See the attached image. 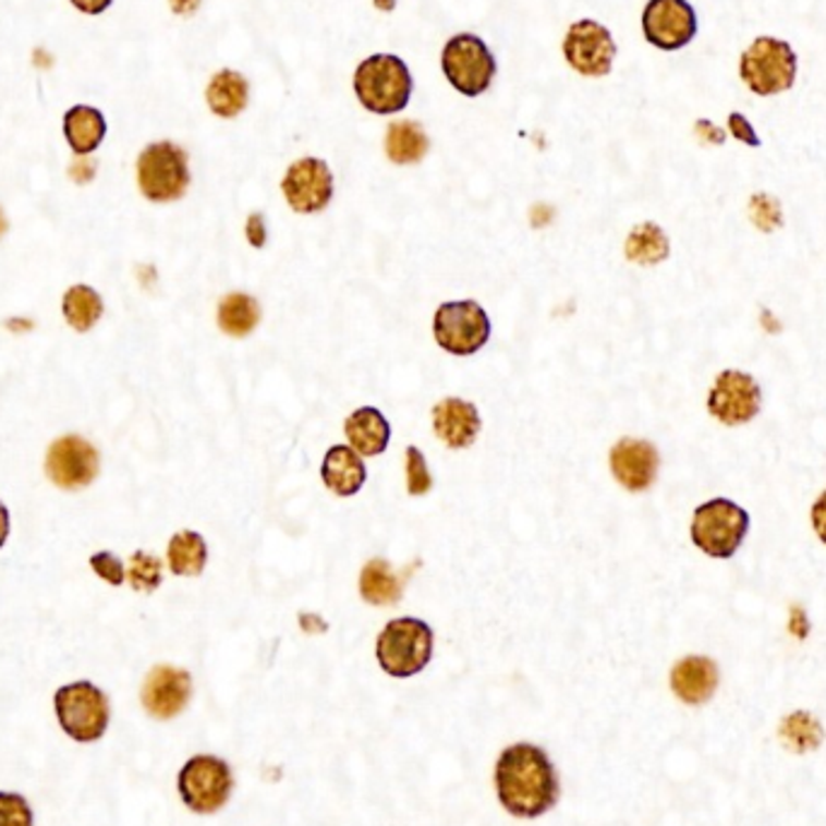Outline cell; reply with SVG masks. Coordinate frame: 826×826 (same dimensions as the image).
<instances>
[{
	"label": "cell",
	"instance_id": "5b68a950",
	"mask_svg": "<svg viewBox=\"0 0 826 826\" xmlns=\"http://www.w3.org/2000/svg\"><path fill=\"white\" fill-rule=\"evenodd\" d=\"M750 532V512L728 498H713L696 508L691 542L710 558H732Z\"/></svg>",
	"mask_w": 826,
	"mask_h": 826
},
{
	"label": "cell",
	"instance_id": "277c9868",
	"mask_svg": "<svg viewBox=\"0 0 826 826\" xmlns=\"http://www.w3.org/2000/svg\"><path fill=\"white\" fill-rule=\"evenodd\" d=\"M740 75L758 97L780 95L795 85L798 56L784 39L758 37L742 53Z\"/></svg>",
	"mask_w": 826,
	"mask_h": 826
},
{
	"label": "cell",
	"instance_id": "e0dca14e",
	"mask_svg": "<svg viewBox=\"0 0 826 826\" xmlns=\"http://www.w3.org/2000/svg\"><path fill=\"white\" fill-rule=\"evenodd\" d=\"M609 466L614 478H617L623 488L633 490V494H641V490L653 486L657 466H660V454H657L651 442L623 438L611 448Z\"/></svg>",
	"mask_w": 826,
	"mask_h": 826
},
{
	"label": "cell",
	"instance_id": "4316f807",
	"mask_svg": "<svg viewBox=\"0 0 826 826\" xmlns=\"http://www.w3.org/2000/svg\"><path fill=\"white\" fill-rule=\"evenodd\" d=\"M206 558H208L206 542L201 534L192 530L174 534L170 546H167V561H170L174 575H198L201 571H204Z\"/></svg>",
	"mask_w": 826,
	"mask_h": 826
},
{
	"label": "cell",
	"instance_id": "d590c367",
	"mask_svg": "<svg viewBox=\"0 0 826 826\" xmlns=\"http://www.w3.org/2000/svg\"><path fill=\"white\" fill-rule=\"evenodd\" d=\"M728 126H730V133L732 136L744 143V145H752V148H758L762 145V138L756 136L754 126L750 124V119H746L744 114H740V111H732L730 119H728Z\"/></svg>",
	"mask_w": 826,
	"mask_h": 826
},
{
	"label": "cell",
	"instance_id": "d6986e66",
	"mask_svg": "<svg viewBox=\"0 0 826 826\" xmlns=\"http://www.w3.org/2000/svg\"><path fill=\"white\" fill-rule=\"evenodd\" d=\"M669 684H672L677 699H682L689 706H701L716 694L718 665L703 655H689L675 665Z\"/></svg>",
	"mask_w": 826,
	"mask_h": 826
},
{
	"label": "cell",
	"instance_id": "4dcf8cb0",
	"mask_svg": "<svg viewBox=\"0 0 826 826\" xmlns=\"http://www.w3.org/2000/svg\"><path fill=\"white\" fill-rule=\"evenodd\" d=\"M129 580L131 585L141 590V593H153L158 590L162 583V563L160 558H155L145 551H136L131 556V568H129Z\"/></svg>",
	"mask_w": 826,
	"mask_h": 826
},
{
	"label": "cell",
	"instance_id": "60d3db41",
	"mask_svg": "<svg viewBox=\"0 0 826 826\" xmlns=\"http://www.w3.org/2000/svg\"><path fill=\"white\" fill-rule=\"evenodd\" d=\"M170 5L177 15H192L201 5V0H170Z\"/></svg>",
	"mask_w": 826,
	"mask_h": 826
},
{
	"label": "cell",
	"instance_id": "2e32d148",
	"mask_svg": "<svg viewBox=\"0 0 826 826\" xmlns=\"http://www.w3.org/2000/svg\"><path fill=\"white\" fill-rule=\"evenodd\" d=\"M192 699V677L170 665L155 667L143 684V706L153 718L170 720L186 708Z\"/></svg>",
	"mask_w": 826,
	"mask_h": 826
},
{
	"label": "cell",
	"instance_id": "9a60e30c",
	"mask_svg": "<svg viewBox=\"0 0 826 826\" xmlns=\"http://www.w3.org/2000/svg\"><path fill=\"white\" fill-rule=\"evenodd\" d=\"M97 466V450L87 440L77 438V435H65V438L56 440L47 454V474L61 488L73 490L93 484Z\"/></svg>",
	"mask_w": 826,
	"mask_h": 826
},
{
	"label": "cell",
	"instance_id": "ee69618b",
	"mask_svg": "<svg viewBox=\"0 0 826 826\" xmlns=\"http://www.w3.org/2000/svg\"><path fill=\"white\" fill-rule=\"evenodd\" d=\"M8 230V220H5V216H3V210H0V234H3Z\"/></svg>",
	"mask_w": 826,
	"mask_h": 826
},
{
	"label": "cell",
	"instance_id": "ab89813d",
	"mask_svg": "<svg viewBox=\"0 0 826 826\" xmlns=\"http://www.w3.org/2000/svg\"><path fill=\"white\" fill-rule=\"evenodd\" d=\"M696 129H699V131H706V133H703V136H706L708 143H716V145H722V143H725V133H722L718 126H710V121L701 119L699 124H696Z\"/></svg>",
	"mask_w": 826,
	"mask_h": 826
},
{
	"label": "cell",
	"instance_id": "d4e9b609",
	"mask_svg": "<svg viewBox=\"0 0 826 826\" xmlns=\"http://www.w3.org/2000/svg\"><path fill=\"white\" fill-rule=\"evenodd\" d=\"M361 595L375 607L394 605L401 597V580L392 573L387 561L373 558V561L365 563L361 573Z\"/></svg>",
	"mask_w": 826,
	"mask_h": 826
},
{
	"label": "cell",
	"instance_id": "ac0fdd59",
	"mask_svg": "<svg viewBox=\"0 0 826 826\" xmlns=\"http://www.w3.org/2000/svg\"><path fill=\"white\" fill-rule=\"evenodd\" d=\"M433 428L450 450H464L482 430V418H478L476 406L469 404V401L442 399L433 409Z\"/></svg>",
	"mask_w": 826,
	"mask_h": 826
},
{
	"label": "cell",
	"instance_id": "d6a6232c",
	"mask_svg": "<svg viewBox=\"0 0 826 826\" xmlns=\"http://www.w3.org/2000/svg\"><path fill=\"white\" fill-rule=\"evenodd\" d=\"M0 826H35L27 800L17 792H0Z\"/></svg>",
	"mask_w": 826,
	"mask_h": 826
},
{
	"label": "cell",
	"instance_id": "6da1fadb",
	"mask_svg": "<svg viewBox=\"0 0 826 826\" xmlns=\"http://www.w3.org/2000/svg\"><path fill=\"white\" fill-rule=\"evenodd\" d=\"M498 800L520 819H534L549 812L558 802V776L539 746L512 744L496 762Z\"/></svg>",
	"mask_w": 826,
	"mask_h": 826
},
{
	"label": "cell",
	"instance_id": "836d02e7",
	"mask_svg": "<svg viewBox=\"0 0 826 826\" xmlns=\"http://www.w3.org/2000/svg\"><path fill=\"white\" fill-rule=\"evenodd\" d=\"M752 218L756 222L758 230L764 232H774L780 226H784V216H780V206L774 196L768 194H756L752 198Z\"/></svg>",
	"mask_w": 826,
	"mask_h": 826
},
{
	"label": "cell",
	"instance_id": "8d00e7d4",
	"mask_svg": "<svg viewBox=\"0 0 826 826\" xmlns=\"http://www.w3.org/2000/svg\"><path fill=\"white\" fill-rule=\"evenodd\" d=\"M810 515H812L814 532H817V537L826 544V490H822V496L814 500Z\"/></svg>",
	"mask_w": 826,
	"mask_h": 826
},
{
	"label": "cell",
	"instance_id": "7a4b0ae2",
	"mask_svg": "<svg viewBox=\"0 0 826 826\" xmlns=\"http://www.w3.org/2000/svg\"><path fill=\"white\" fill-rule=\"evenodd\" d=\"M353 90L359 102L373 114H399L413 95V77L399 56L375 53L355 69Z\"/></svg>",
	"mask_w": 826,
	"mask_h": 826
},
{
	"label": "cell",
	"instance_id": "484cf974",
	"mask_svg": "<svg viewBox=\"0 0 826 826\" xmlns=\"http://www.w3.org/2000/svg\"><path fill=\"white\" fill-rule=\"evenodd\" d=\"M259 317H262L259 303H256V300L247 293H230L218 307L220 329L238 339L252 333L256 329V324H259Z\"/></svg>",
	"mask_w": 826,
	"mask_h": 826
},
{
	"label": "cell",
	"instance_id": "cb8c5ba5",
	"mask_svg": "<svg viewBox=\"0 0 826 826\" xmlns=\"http://www.w3.org/2000/svg\"><path fill=\"white\" fill-rule=\"evenodd\" d=\"M430 148L426 131L416 121H397L387 129L385 150L394 165H413L426 158Z\"/></svg>",
	"mask_w": 826,
	"mask_h": 826
},
{
	"label": "cell",
	"instance_id": "74e56055",
	"mask_svg": "<svg viewBox=\"0 0 826 826\" xmlns=\"http://www.w3.org/2000/svg\"><path fill=\"white\" fill-rule=\"evenodd\" d=\"M247 240L252 247H264L266 244V226L262 214H252L247 220Z\"/></svg>",
	"mask_w": 826,
	"mask_h": 826
},
{
	"label": "cell",
	"instance_id": "f1b7e54d",
	"mask_svg": "<svg viewBox=\"0 0 826 826\" xmlns=\"http://www.w3.org/2000/svg\"><path fill=\"white\" fill-rule=\"evenodd\" d=\"M780 740L795 754L814 752L824 742V728L807 710H795L780 722Z\"/></svg>",
	"mask_w": 826,
	"mask_h": 826
},
{
	"label": "cell",
	"instance_id": "ba28073f",
	"mask_svg": "<svg viewBox=\"0 0 826 826\" xmlns=\"http://www.w3.org/2000/svg\"><path fill=\"white\" fill-rule=\"evenodd\" d=\"M442 73L464 97L484 95L496 75V59L486 41L476 35H454L442 49Z\"/></svg>",
	"mask_w": 826,
	"mask_h": 826
},
{
	"label": "cell",
	"instance_id": "b9f144b4",
	"mask_svg": "<svg viewBox=\"0 0 826 826\" xmlns=\"http://www.w3.org/2000/svg\"><path fill=\"white\" fill-rule=\"evenodd\" d=\"M8 534H10V515H8L5 506H3V503H0V546H3V544H5Z\"/></svg>",
	"mask_w": 826,
	"mask_h": 826
},
{
	"label": "cell",
	"instance_id": "44dd1931",
	"mask_svg": "<svg viewBox=\"0 0 826 826\" xmlns=\"http://www.w3.org/2000/svg\"><path fill=\"white\" fill-rule=\"evenodd\" d=\"M389 423L387 418L373 406H363L353 411L349 421H345V438H349L351 448L363 457L382 454L389 445Z\"/></svg>",
	"mask_w": 826,
	"mask_h": 826
},
{
	"label": "cell",
	"instance_id": "603a6c76",
	"mask_svg": "<svg viewBox=\"0 0 826 826\" xmlns=\"http://www.w3.org/2000/svg\"><path fill=\"white\" fill-rule=\"evenodd\" d=\"M206 102L220 119H234L250 102V83L238 71H218L206 87Z\"/></svg>",
	"mask_w": 826,
	"mask_h": 826
},
{
	"label": "cell",
	"instance_id": "5bb4252c",
	"mask_svg": "<svg viewBox=\"0 0 826 826\" xmlns=\"http://www.w3.org/2000/svg\"><path fill=\"white\" fill-rule=\"evenodd\" d=\"M281 189L295 214H319L333 196V174L324 160L303 158L288 167Z\"/></svg>",
	"mask_w": 826,
	"mask_h": 826
},
{
	"label": "cell",
	"instance_id": "7bdbcfd3",
	"mask_svg": "<svg viewBox=\"0 0 826 826\" xmlns=\"http://www.w3.org/2000/svg\"><path fill=\"white\" fill-rule=\"evenodd\" d=\"M792 631H795L800 635V639H805L807 629H805V619H802V611L800 609L795 611V627H792Z\"/></svg>",
	"mask_w": 826,
	"mask_h": 826
},
{
	"label": "cell",
	"instance_id": "83f0119b",
	"mask_svg": "<svg viewBox=\"0 0 826 826\" xmlns=\"http://www.w3.org/2000/svg\"><path fill=\"white\" fill-rule=\"evenodd\" d=\"M627 256L633 264H643V266L665 262L669 256L667 234L657 228L655 222H641V226H635L629 234Z\"/></svg>",
	"mask_w": 826,
	"mask_h": 826
},
{
	"label": "cell",
	"instance_id": "8992f818",
	"mask_svg": "<svg viewBox=\"0 0 826 826\" xmlns=\"http://www.w3.org/2000/svg\"><path fill=\"white\" fill-rule=\"evenodd\" d=\"M56 718L75 742H95L107 732L109 701L90 682L65 684L53 696Z\"/></svg>",
	"mask_w": 826,
	"mask_h": 826
},
{
	"label": "cell",
	"instance_id": "1f68e13d",
	"mask_svg": "<svg viewBox=\"0 0 826 826\" xmlns=\"http://www.w3.org/2000/svg\"><path fill=\"white\" fill-rule=\"evenodd\" d=\"M406 486L411 496H426L433 486L426 457H423L418 448H413V445L406 450Z\"/></svg>",
	"mask_w": 826,
	"mask_h": 826
},
{
	"label": "cell",
	"instance_id": "8fae6325",
	"mask_svg": "<svg viewBox=\"0 0 826 826\" xmlns=\"http://www.w3.org/2000/svg\"><path fill=\"white\" fill-rule=\"evenodd\" d=\"M563 56L573 71L585 77H605L611 73L617 44L611 32L595 20H580L566 32Z\"/></svg>",
	"mask_w": 826,
	"mask_h": 826
},
{
	"label": "cell",
	"instance_id": "3957f363",
	"mask_svg": "<svg viewBox=\"0 0 826 826\" xmlns=\"http://www.w3.org/2000/svg\"><path fill=\"white\" fill-rule=\"evenodd\" d=\"M377 663L389 677L406 679L426 669L433 657V631L421 619L389 621L377 639Z\"/></svg>",
	"mask_w": 826,
	"mask_h": 826
},
{
	"label": "cell",
	"instance_id": "52a82bcc",
	"mask_svg": "<svg viewBox=\"0 0 826 826\" xmlns=\"http://www.w3.org/2000/svg\"><path fill=\"white\" fill-rule=\"evenodd\" d=\"M192 182L186 153L170 141L148 145L138 158V186L143 196L155 204H170L182 198Z\"/></svg>",
	"mask_w": 826,
	"mask_h": 826
},
{
	"label": "cell",
	"instance_id": "30bf717a",
	"mask_svg": "<svg viewBox=\"0 0 826 826\" xmlns=\"http://www.w3.org/2000/svg\"><path fill=\"white\" fill-rule=\"evenodd\" d=\"M433 333L440 349L452 355H474L490 337V319L474 300L445 303L435 312Z\"/></svg>",
	"mask_w": 826,
	"mask_h": 826
},
{
	"label": "cell",
	"instance_id": "e575fe53",
	"mask_svg": "<svg viewBox=\"0 0 826 826\" xmlns=\"http://www.w3.org/2000/svg\"><path fill=\"white\" fill-rule=\"evenodd\" d=\"M90 566H93V571L102 580H107L109 585L117 587L124 583V563H121L114 554H109V551L95 554L90 558Z\"/></svg>",
	"mask_w": 826,
	"mask_h": 826
},
{
	"label": "cell",
	"instance_id": "4fadbf2b",
	"mask_svg": "<svg viewBox=\"0 0 826 826\" xmlns=\"http://www.w3.org/2000/svg\"><path fill=\"white\" fill-rule=\"evenodd\" d=\"M708 411L722 426H744L762 411V387L742 371H722L710 387Z\"/></svg>",
	"mask_w": 826,
	"mask_h": 826
},
{
	"label": "cell",
	"instance_id": "7c38bea8",
	"mask_svg": "<svg viewBox=\"0 0 826 826\" xmlns=\"http://www.w3.org/2000/svg\"><path fill=\"white\" fill-rule=\"evenodd\" d=\"M699 20L689 0H647L643 10V35L647 44L677 51L694 41Z\"/></svg>",
	"mask_w": 826,
	"mask_h": 826
},
{
	"label": "cell",
	"instance_id": "7402d4cb",
	"mask_svg": "<svg viewBox=\"0 0 826 826\" xmlns=\"http://www.w3.org/2000/svg\"><path fill=\"white\" fill-rule=\"evenodd\" d=\"M63 133L73 153L90 155L99 148V143H102L107 136V121L99 109L77 105L65 111Z\"/></svg>",
	"mask_w": 826,
	"mask_h": 826
},
{
	"label": "cell",
	"instance_id": "f546056e",
	"mask_svg": "<svg viewBox=\"0 0 826 826\" xmlns=\"http://www.w3.org/2000/svg\"><path fill=\"white\" fill-rule=\"evenodd\" d=\"M102 297L87 286H75L63 297V317L75 331H90L102 317Z\"/></svg>",
	"mask_w": 826,
	"mask_h": 826
},
{
	"label": "cell",
	"instance_id": "f35d334b",
	"mask_svg": "<svg viewBox=\"0 0 826 826\" xmlns=\"http://www.w3.org/2000/svg\"><path fill=\"white\" fill-rule=\"evenodd\" d=\"M71 3L85 15H102L111 5V0H71Z\"/></svg>",
	"mask_w": 826,
	"mask_h": 826
},
{
	"label": "cell",
	"instance_id": "ffe728a7",
	"mask_svg": "<svg viewBox=\"0 0 826 826\" xmlns=\"http://www.w3.org/2000/svg\"><path fill=\"white\" fill-rule=\"evenodd\" d=\"M321 478L337 496H355L363 488L367 472L361 454L345 445H333L321 462Z\"/></svg>",
	"mask_w": 826,
	"mask_h": 826
},
{
	"label": "cell",
	"instance_id": "9c48e42d",
	"mask_svg": "<svg viewBox=\"0 0 826 826\" xmlns=\"http://www.w3.org/2000/svg\"><path fill=\"white\" fill-rule=\"evenodd\" d=\"M232 772L218 756L198 754L182 766L177 788L184 805L196 814L218 812L232 795Z\"/></svg>",
	"mask_w": 826,
	"mask_h": 826
}]
</instances>
